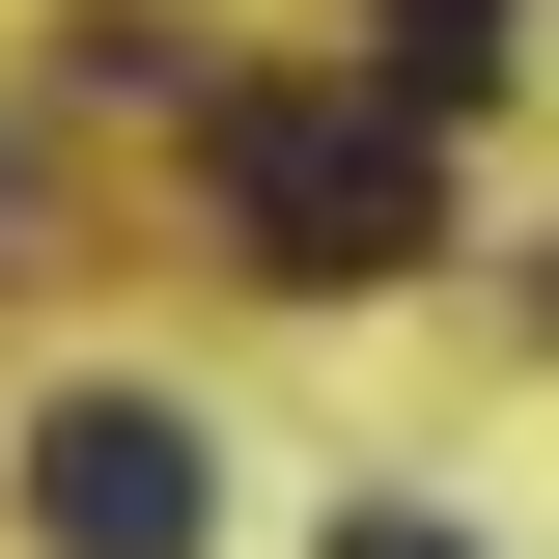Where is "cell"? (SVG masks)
Returning a JSON list of instances; mask_svg holds the SVG:
<instances>
[{"label": "cell", "mask_w": 559, "mask_h": 559, "mask_svg": "<svg viewBox=\"0 0 559 559\" xmlns=\"http://www.w3.org/2000/svg\"><path fill=\"white\" fill-rule=\"evenodd\" d=\"M197 197H224V252L252 280H419L448 252V112H392V84H224L197 112Z\"/></svg>", "instance_id": "cell-1"}, {"label": "cell", "mask_w": 559, "mask_h": 559, "mask_svg": "<svg viewBox=\"0 0 559 559\" xmlns=\"http://www.w3.org/2000/svg\"><path fill=\"white\" fill-rule=\"evenodd\" d=\"M28 532H57V559H197L224 532V448L168 392H57V419H28Z\"/></svg>", "instance_id": "cell-2"}, {"label": "cell", "mask_w": 559, "mask_h": 559, "mask_svg": "<svg viewBox=\"0 0 559 559\" xmlns=\"http://www.w3.org/2000/svg\"><path fill=\"white\" fill-rule=\"evenodd\" d=\"M364 84H392V112H476V84H503V0H392Z\"/></svg>", "instance_id": "cell-3"}, {"label": "cell", "mask_w": 559, "mask_h": 559, "mask_svg": "<svg viewBox=\"0 0 559 559\" xmlns=\"http://www.w3.org/2000/svg\"><path fill=\"white\" fill-rule=\"evenodd\" d=\"M336 559H448V532H419V503H364V532H336Z\"/></svg>", "instance_id": "cell-4"}, {"label": "cell", "mask_w": 559, "mask_h": 559, "mask_svg": "<svg viewBox=\"0 0 559 559\" xmlns=\"http://www.w3.org/2000/svg\"><path fill=\"white\" fill-rule=\"evenodd\" d=\"M0 280H28V168H0Z\"/></svg>", "instance_id": "cell-5"}]
</instances>
